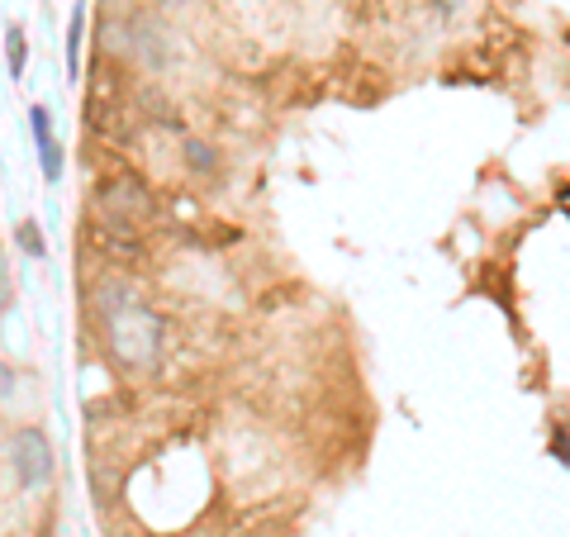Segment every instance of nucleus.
<instances>
[{"label": "nucleus", "mask_w": 570, "mask_h": 537, "mask_svg": "<svg viewBox=\"0 0 570 537\" xmlns=\"http://www.w3.org/2000/svg\"><path fill=\"white\" fill-rule=\"evenodd\" d=\"M24 62H29L24 29H20V25H10V29H6V67H10V77H14V81L24 77Z\"/></svg>", "instance_id": "6"}, {"label": "nucleus", "mask_w": 570, "mask_h": 537, "mask_svg": "<svg viewBox=\"0 0 570 537\" xmlns=\"http://www.w3.org/2000/svg\"><path fill=\"white\" fill-rule=\"evenodd\" d=\"M91 304L100 310V324L110 333V348H115L119 362L129 371H148L157 362V352H163V338H167L163 314L148 310L129 281H100Z\"/></svg>", "instance_id": "1"}, {"label": "nucleus", "mask_w": 570, "mask_h": 537, "mask_svg": "<svg viewBox=\"0 0 570 537\" xmlns=\"http://www.w3.org/2000/svg\"><path fill=\"white\" fill-rule=\"evenodd\" d=\"M29 134H33V148H39L43 182L52 186L62 176V143H58V134H52V110L48 105H33L29 110Z\"/></svg>", "instance_id": "4"}, {"label": "nucleus", "mask_w": 570, "mask_h": 537, "mask_svg": "<svg viewBox=\"0 0 570 537\" xmlns=\"http://www.w3.org/2000/svg\"><path fill=\"white\" fill-rule=\"evenodd\" d=\"M551 457L570 471V428L566 423H551Z\"/></svg>", "instance_id": "9"}, {"label": "nucleus", "mask_w": 570, "mask_h": 537, "mask_svg": "<svg viewBox=\"0 0 570 537\" xmlns=\"http://www.w3.org/2000/svg\"><path fill=\"white\" fill-rule=\"evenodd\" d=\"M163 6H181V0H163Z\"/></svg>", "instance_id": "13"}, {"label": "nucleus", "mask_w": 570, "mask_h": 537, "mask_svg": "<svg viewBox=\"0 0 570 537\" xmlns=\"http://www.w3.org/2000/svg\"><path fill=\"white\" fill-rule=\"evenodd\" d=\"M100 205H105V214H115L119 224H134V219H148L153 214V195L142 186V176L119 172L100 186Z\"/></svg>", "instance_id": "3"}, {"label": "nucleus", "mask_w": 570, "mask_h": 537, "mask_svg": "<svg viewBox=\"0 0 570 537\" xmlns=\"http://www.w3.org/2000/svg\"><path fill=\"white\" fill-rule=\"evenodd\" d=\"M14 238H20V247H24V253H29L33 262H39V257L48 253V247H43V234H39V224H33V219H24L20 228H14Z\"/></svg>", "instance_id": "8"}, {"label": "nucleus", "mask_w": 570, "mask_h": 537, "mask_svg": "<svg viewBox=\"0 0 570 537\" xmlns=\"http://www.w3.org/2000/svg\"><path fill=\"white\" fill-rule=\"evenodd\" d=\"M81 43H86V6L71 10V25H67V71L71 77L81 71Z\"/></svg>", "instance_id": "5"}, {"label": "nucleus", "mask_w": 570, "mask_h": 537, "mask_svg": "<svg viewBox=\"0 0 570 537\" xmlns=\"http://www.w3.org/2000/svg\"><path fill=\"white\" fill-rule=\"evenodd\" d=\"M10 467H14V480H20V490H43L52 471H58V457H52V442L43 428H14L10 438Z\"/></svg>", "instance_id": "2"}, {"label": "nucleus", "mask_w": 570, "mask_h": 537, "mask_svg": "<svg viewBox=\"0 0 570 537\" xmlns=\"http://www.w3.org/2000/svg\"><path fill=\"white\" fill-rule=\"evenodd\" d=\"M186 167L209 176V172H219V153H214L205 138H186Z\"/></svg>", "instance_id": "7"}, {"label": "nucleus", "mask_w": 570, "mask_h": 537, "mask_svg": "<svg viewBox=\"0 0 570 537\" xmlns=\"http://www.w3.org/2000/svg\"><path fill=\"white\" fill-rule=\"evenodd\" d=\"M14 396V371L6 367V362H0V404H6Z\"/></svg>", "instance_id": "11"}, {"label": "nucleus", "mask_w": 570, "mask_h": 537, "mask_svg": "<svg viewBox=\"0 0 570 537\" xmlns=\"http://www.w3.org/2000/svg\"><path fill=\"white\" fill-rule=\"evenodd\" d=\"M10 300H14V276H10V266H6V257H0V314L10 310Z\"/></svg>", "instance_id": "10"}, {"label": "nucleus", "mask_w": 570, "mask_h": 537, "mask_svg": "<svg viewBox=\"0 0 570 537\" xmlns=\"http://www.w3.org/2000/svg\"><path fill=\"white\" fill-rule=\"evenodd\" d=\"M456 10V0H442V14H452Z\"/></svg>", "instance_id": "12"}]
</instances>
